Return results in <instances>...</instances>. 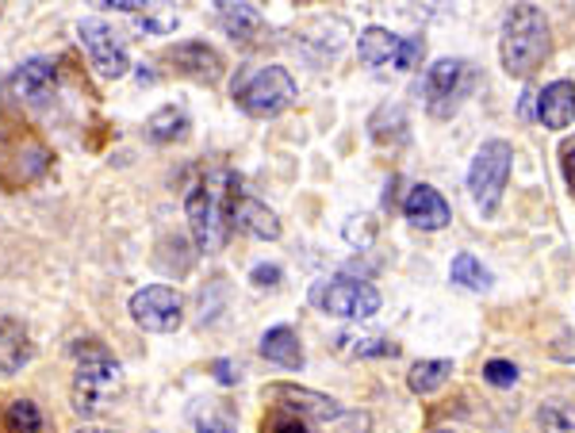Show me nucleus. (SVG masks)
<instances>
[{
  "instance_id": "24",
  "label": "nucleus",
  "mask_w": 575,
  "mask_h": 433,
  "mask_svg": "<svg viewBox=\"0 0 575 433\" xmlns=\"http://www.w3.org/2000/svg\"><path fill=\"white\" fill-rule=\"evenodd\" d=\"M538 422L545 433H575V407L568 399H545L538 407Z\"/></svg>"
},
{
  "instance_id": "14",
  "label": "nucleus",
  "mask_w": 575,
  "mask_h": 433,
  "mask_svg": "<svg viewBox=\"0 0 575 433\" xmlns=\"http://www.w3.org/2000/svg\"><path fill=\"white\" fill-rule=\"evenodd\" d=\"M230 223H235L238 230H246V235L266 238V242L281 238V219H277V215L269 212L261 200H253V196H235V200H230Z\"/></svg>"
},
{
  "instance_id": "31",
  "label": "nucleus",
  "mask_w": 575,
  "mask_h": 433,
  "mask_svg": "<svg viewBox=\"0 0 575 433\" xmlns=\"http://www.w3.org/2000/svg\"><path fill=\"white\" fill-rule=\"evenodd\" d=\"M561 166H564V181H568V189L575 192V138L561 146Z\"/></svg>"
},
{
  "instance_id": "2",
  "label": "nucleus",
  "mask_w": 575,
  "mask_h": 433,
  "mask_svg": "<svg viewBox=\"0 0 575 433\" xmlns=\"http://www.w3.org/2000/svg\"><path fill=\"white\" fill-rule=\"evenodd\" d=\"M74 357H77V368H74V411L81 419H97V414L108 411V403L115 399L123 384V368L112 353L104 350L100 342H77L74 345Z\"/></svg>"
},
{
  "instance_id": "6",
  "label": "nucleus",
  "mask_w": 575,
  "mask_h": 433,
  "mask_svg": "<svg viewBox=\"0 0 575 433\" xmlns=\"http://www.w3.org/2000/svg\"><path fill=\"white\" fill-rule=\"evenodd\" d=\"M311 299L318 304V311L334 315V319H372L380 311V292L369 281H353V276L318 284Z\"/></svg>"
},
{
  "instance_id": "25",
  "label": "nucleus",
  "mask_w": 575,
  "mask_h": 433,
  "mask_svg": "<svg viewBox=\"0 0 575 433\" xmlns=\"http://www.w3.org/2000/svg\"><path fill=\"white\" fill-rule=\"evenodd\" d=\"M357 345H346L341 353H353V357H395L399 345H392L387 338H353Z\"/></svg>"
},
{
  "instance_id": "26",
  "label": "nucleus",
  "mask_w": 575,
  "mask_h": 433,
  "mask_svg": "<svg viewBox=\"0 0 575 433\" xmlns=\"http://www.w3.org/2000/svg\"><path fill=\"white\" fill-rule=\"evenodd\" d=\"M484 380L495 384V388H515V384H518V365H515V361H487Z\"/></svg>"
},
{
  "instance_id": "11",
  "label": "nucleus",
  "mask_w": 575,
  "mask_h": 433,
  "mask_svg": "<svg viewBox=\"0 0 575 433\" xmlns=\"http://www.w3.org/2000/svg\"><path fill=\"white\" fill-rule=\"evenodd\" d=\"M46 166H50V150L38 138H23L12 150V158H0V184L4 189H20V184L43 176Z\"/></svg>"
},
{
  "instance_id": "18",
  "label": "nucleus",
  "mask_w": 575,
  "mask_h": 433,
  "mask_svg": "<svg viewBox=\"0 0 575 433\" xmlns=\"http://www.w3.org/2000/svg\"><path fill=\"white\" fill-rule=\"evenodd\" d=\"M261 357L273 361V365L281 368H303V345H300V334H295L292 327H273L266 330V338H261Z\"/></svg>"
},
{
  "instance_id": "30",
  "label": "nucleus",
  "mask_w": 575,
  "mask_h": 433,
  "mask_svg": "<svg viewBox=\"0 0 575 433\" xmlns=\"http://www.w3.org/2000/svg\"><path fill=\"white\" fill-rule=\"evenodd\" d=\"M196 433H235V422L227 414H207V419H200Z\"/></svg>"
},
{
  "instance_id": "28",
  "label": "nucleus",
  "mask_w": 575,
  "mask_h": 433,
  "mask_svg": "<svg viewBox=\"0 0 575 433\" xmlns=\"http://www.w3.org/2000/svg\"><path fill=\"white\" fill-rule=\"evenodd\" d=\"M422 54H426V43L422 38H403V46H399V58H395V69H415L418 61H422Z\"/></svg>"
},
{
  "instance_id": "20",
  "label": "nucleus",
  "mask_w": 575,
  "mask_h": 433,
  "mask_svg": "<svg viewBox=\"0 0 575 433\" xmlns=\"http://www.w3.org/2000/svg\"><path fill=\"white\" fill-rule=\"evenodd\" d=\"M189 135V115L181 112V107H158V112L146 119V138L150 143H158V146H166V143H177V138H184Z\"/></svg>"
},
{
  "instance_id": "15",
  "label": "nucleus",
  "mask_w": 575,
  "mask_h": 433,
  "mask_svg": "<svg viewBox=\"0 0 575 433\" xmlns=\"http://www.w3.org/2000/svg\"><path fill=\"white\" fill-rule=\"evenodd\" d=\"M538 119L549 130H564L575 123V84L572 81H553L545 92H538Z\"/></svg>"
},
{
  "instance_id": "32",
  "label": "nucleus",
  "mask_w": 575,
  "mask_h": 433,
  "mask_svg": "<svg viewBox=\"0 0 575 433\" xmlns=\"http://www.w3.org/2000/svg\"><path fill=\"white\" fill-rule=\"evenodd\" d=\"M215 380L219 384H238V373H235V365H230V361H215Z\"/></svg>"
},
{
  "instance_id": "34",
  "label": "nucleus",
  "mask_w": 575,
  "mask_h": 433,
  "mask_svg": "<svg viewBox=\"0 0 575 433\" xmlns=\"http://www.w3.org/2000/svg\"><path fill=\"white\" fill-rule=\"evenodd\" d=\"M433 433H453V430H433Z\"/></svg>"
},
{
  "instance_id": "8",
  "label": "nucleus",
  "mask_w": 575,
  "mask_h": 433,
  "mask_svg": "<svg viewBox=\"0 0 575 433\" xmlns=\"http://www.w3.org/2000/svg\"><path fill=\"white\" fill-rule=\"evenodd\" d=\"M77 35H81L84 54H89V61L97 66L100 77H108V81H120V77L131 73L127 46H123V38H120V31H115V27H108L104 20H81Z\"/></svg>"
},
{
  "instance_id": "9",
  "label": "nucleus",
  "mask_w": 575,
  "mask_h": 433,
  "mask_svg": "<svg viewBox=\"0 0 575 433\" xmlns=\"http://www.w3.org/2000/svg\"><path fill=\"white\" fill-rule=\"evenodd\" d=\"M469 84V61L461 58H438L422 77V96L433 115H449Z\"/></svg>"
},
{
  "instance_id": "5",
  "label": "nucleus",
  "mask_w": 575,
  "mask_h": 433,
  "mask_svg": "<svg viewBox=\"0 0 575 433\" xmlns=\"http://www.w3.org/2000/svg\"><path fill=\"white\" fill-rule=\"evenodd\" d=\"M235 100L246 115L269 119V115H281L295 104V81L284 66H266L246 77L243 84H235Z\"/></svg>"
},
{
  "instance_id": "16",
  "label": "nucleus",
  "mask_w": 575,
  "mask_h": 433,
  "mask_svg": "<svg viewBox=\"0 0 575 433\" xmlns=\"http://www.w3.org/2000/svg\"><path fill=\"white\" fill-rule=\"evenodd\" d=\"M169 58L177 61V69L189 77H196V81H219L223 77V58L215 46L207 43H181L169 50Z\"/></svg>"
},
{
  "instance_id": "19",
  "label": "nucleus",
  "mask_w": 575,
  "mask_h": 433,
  "mask_svg": "<svg viewBox=\"0 0 575 433\" xmlns=\"http://www.w3.org/2000/svg\"><path fill=\"white\" fill-rule=\"evenodd\" d=\"M219 23L227 27L230 38L250 43V38H258L261 27H266V15H261L253 4H219Z\"/></svg>"
},
{
  "instance_id": "33",
  "label": "nucleus",
  "mask_w": 575,
  "mask_h": 433,
  "mask_svg": "<svg viewBox=\"0 0 575 433\" xmlns=\"http://www.w3.org/2000/svg\"><path fill=\"white\" fill-rule=\"evenodd\" d=\"M74 433H120V430H100V426H81V430H74Z\"/></svg>"
},
{
  "instance_id": "29",
  "label": "nucleus",
  "mask_w": 575,
  "mask_h": 433,
  "mask_svg": "<svg viewBox=\"0 0 575 433\" xmlns=\"http://www.w3.org/2000/svg\"><path fill=\"white\" fill-rule=\"evenodd\" d=\"M281 265H258L250 273V281H253V288H281Z\"/></svg>"
},
{
  "instance_id": "17",
  "label": "nucleus",
  "mask_w": 575,
  "mask_h": 433,
  "mask_svg": "<svg viewBox=\"0 0 575 433\" xmlns=\"http://www.w3.org/2000/svg\"><path fill=\"white\" fill-rule=\"evenodd\" d=\"M399 46H403V35H392V31H384V27H364L361 38H357V54H361V61L372 69L395 66Z\"/></svg>"
},
{
  "instance_id": "27",
  "label": "nucleus",
  "mask_w": 575,
  "mask_h": 433,
  "mask_svg": "<svg viewBox=\"0 0 575 433\" xmlns=\"http://www.w3.org/2000/svg\"><path fill=\"white\" fill-rule=\"evenodd\" d=\"M266 433H307V419L292 411H277L273 419L266 422Z\"/></svg>"
},
{
  "instance_id": "23",
  "label": "nucleus",
  "mask_w": 575,
  "mask_h": 433,
  "mask_svg": "<svg viewBox=\"0 0 575 433\" xmlns=\"http://www.w3.org/2000/svg\"><path fill=\"white\" fill-rule=\"evenodd\" d=\"M449 276H453V284H461V288H469V292L492 288V273H487L472 253H456L453 265H449Z\"/></svg>"
},
{
  "instance_id": "4",
  "label": "nucleus",
  "mask_w": 575,
  "mask_h": 433,
  "mask_svg": "<svg viewBox=\"0 0 575 433\" xmlns=\"http://www.w3.org/2000/svg\"><path fill=\"white\" fill-rule=\"evenodd\" d=\"M184 215H189L192 238L204 253L223 250L227 242V227H230V207L223 204V189L219 181H200L192 184V192L184 196Z\"/></svg>"
},
{
  "instance_id": "1",
  "label": "nucleus",
  "mask_w": 575,
  "mask_h": 433,
  "mask_svg": "<svg viewBox=\"0 0 575 433\" xmlns=\"http://www.w3.org/2000/svg\"><path fill=\"white\" fill-rule=\"evenodd\" d=\"M549 20L538 4H515L503 15L499 58L510 77H530L549 58Z\"/></svg>"
},
{
  "instance_id": "10",
  "label": "nucleus",
  "mask_w": 575,
  "mask_h": 433,
  "mask_svg": "<svg viewBox=\"0 0 575 433\" xmlns=\"http://www.w3.org/2000/svg\"><path fill=\"white\" fill-rule=\"evenodd\" d=\"M8 89H12V96L23 100V104H46V100L54 96V89H58V66H54L50 58L23 61L12 73V81H8Z\"/></svg>"
},
{
  "instance_id": "21",
  "label": "nucleus",
  "mask_w": 575,
  "mask_h": 433,
  "mask_svg": "<svg viewBox=\"0 0 575 433\" xmlns=\"http://www.w3.org/2000/svg\"><path fill=\"white\" fill-rule=\"evenodd\" d=\"M449 376H453V361H418V365L410 368L407 384L415 396H433V391L446 388Z\"/></svg>"
},
{
  "instance_id": "3",
  "label": "nucleus",
  "mask_w": 575,
  "mask_h": 433,
  "mask_svg": "<svg viewBox=\"0 0 575 433\" xmlns=\"http://www.w3.org/2000/svg\"><path fill=\"white\" fill-rule=\"evenodd\" d=\"M510 161H515V150L510 143L503 138H492L476 150L472 158V169H469V192L476 200L480 215H495L503 204V192H507V181H510Z\"/></svg>"
},
{
  "instance_id": "22",
  "label": "nucleus",
  "mask_w": 575,
  "mask_h": 433,
  "mask_svg": "<svg viewBox=\"0 0 575 433\" xmlns=\"http://www.w3.org/2000/svg\"><path fill=\"white\" fill-rule=\"evenodd\" d=\"M0 430L4 433H43V411L31 399H12L0 411Z\"/></svg>"
},
{
  "instance_id": "13",
  "label": "nucleus",
  "mask_w": 575,
  "mask_h": 433,
  "mask_svg": "<svg viewBox=\"0 0 575 433\" xmlns=\"http://www.w3.org/2000/svg\"><path fill=\"white\" fill-rule=\"evenodd\" d=\"M403 215H407L410 227H418V230H441V227H449V219H453L446 196H441L438 189H430V184H415V189L407 192Z\"/></svg>"
},
{
  "instance_id": "7",
  "label": "nucleus",
  "mask_w": 575,
  "mask_h": 433,
  "mask_svg": "<svg viewBox=\"0 0 575 433\" xmlns=\"http://www.w3.org/2000/svg\"><path fill=\"white\" fill-rule=\"evenodd\" d=\"M127 311L135 327H143L146 334H173L184 322V299L166 284H146L131 296Z\"/></svg>"
},
{
  "instance_id": "12",
  "label": "nucleus",
  "mask_w": 575,
  "mask_h": 433,
  "mask_svg": "<svg viewBox=\"0 0 575 433\" xmlns=\"http://www.w3.org/2000/svg\"><path fill=\"white\" fill-rule=\"evenodd\" d=\"M269 396L281 399V411H292L300 419H318V422H330V419H341V407L338 399L330 396H318V391H307V388H295V384H273Z\"/></svg>"
}]
</instances>
